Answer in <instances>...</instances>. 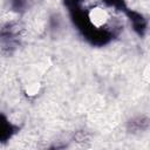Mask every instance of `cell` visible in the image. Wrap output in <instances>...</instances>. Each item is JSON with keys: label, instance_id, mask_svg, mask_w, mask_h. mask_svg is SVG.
<instances>
[{"label": "cell", "instance_id": "cell-3", "mask_svg": "<svg viewBox=\"0 0 150 150\" xmlns=\"http://www.w3.org/2000/svg\"><path fill=\"white\" fill-rule=\"evenodd\" d=\"M148 125H149L148 118L144 117V116L135 117V118H132L129 122V128H130V130H132V132L141 131V130H146L148 129Z\"/></svg>", "mask_w": 150, "mask_h": 150}, {"label": "cell", "instance_id": "cell-2", "mask_svg": "<svg viewBox=\"0 0 150 150\" xmlns=\"http://www.w3.org/2000/svg\"><path fill=\"white\" fill-rule=\"evenodd\" d=\"M128 16L132 23V28L138 34V35H143L144 32L146 30V20L142 16V14L134 12V11H128Z\"/></svg>", "mask_w": 150, "mask_h": 150}, {"label": "cell", "instance_id": "cell-4", "mask_svg": "<svg viewBox=\"0 0 150 150\" xmlns=\"http://www.w3.org/2000/svg\"><path fill=\"white\" fill-rule=\"evenodd\" d=\"M29 6V0H11V8L16 13L26 11Z\"/></svg>", "mask_w": 150, "mask_h": 150}, {"label": "cell", "instance_id": "cell-1", "mask_svg": "<svg viewBox=\"0 0 150 150\" xmlns=\"http://www.w3.org/2000/svg\"><path fill=\"white\" fill-rule=\"evenodd\" d=\"M15 132H16L15 125L7 118V116L0 114V142L9 141Z\"/></svg>", "mask_w": 150, "mask_h": 150}]
</instances>
